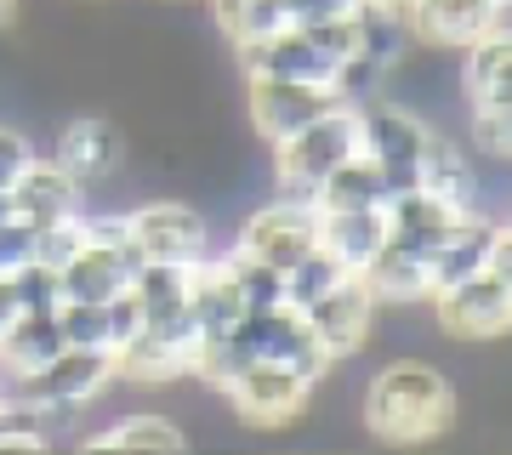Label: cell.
I'll use <instances>...</instances> for the list:
<instances>
[{
    "mask_svg": "<svg viewBox=\"0 0 512 455\" xmlns=\"http://www.w3.org/2000/svg\"><path fill=\"white\" fill-rule=\"evenodd\" d=\"M359 416L376 438L387 444H427V438L450 433L456 421V387L433 359H387L376 376H370L365 399H359Z\"/></svg>",
    "mask_w": 512,
    "mask_h": 455,
    "instance_id": "obj_1",
    "label": "cell"
},
{
    "mask_svg": "<svg viewBox=\"0 0 512 455\" xmlns=\"http://www.w3.org/2000/svg\"><path fill=\"white\" fill-rule=\"evenodd\" d=\"M348 154H359V109L353 103H330L319 120H308L296 137H285L274 148V188L296 194V200H313L319 182Z\"/></svg>",
    "mask_w": 512,
    "mask_h": 455,
    "instance_id": "obj_2",
    "label": "cell"
},
{
    "mask_svg": "<svg viewBox=\"0 0 512 455\" xmlns=\"http://www.w3.org/2000/svg\"><path fill=\"white\" fill-rule=\"evenodd\" d=\"M114 382H120V376H114V353L63 342L52 359L35 370V376H23V382H18L12 404H29L40 421H46V416H74V410H86L92 399H103Z\"/></svg>",
    "mask_w": 512,
    "mask_h": 455,
    "instance_id": "obj_3",
    "label": "cell"
},
{
    "mask_svg": "<svg viewBox=\"0 0 512 455\" xmlns=\"http://www.w3.org/2000/svg\"><path fill=\"white\" fill-rule=\"evenodd\" d=\"M217 393L251 427H291V421L308 416V404H313V382L296 376L291 364H279V359H245Z\"/></svg>",
    "mask_w": 512,
    "mask_h": 455,
    "instance_id": "obj_4",
    "label": "cell"
},
{
    "mask_svg": "<svg viewBox=\"0 0 512 455\" xmlns=\"http://www.w3.org/2000/svg\"><path fill=\"white\" fill-rule=\"evenodd\" d=\"M234 342L245 359H279V364H291L296 376H308L313 393H319V382L330 376V353L319 347V336H313L308 325V313L291 308V302H274V308H256L239 319L234 330Z\"/></svg>",
    "mask_w": 512,
    "mask_h": 455,
    "instance_id": "obj_5",
    "label": "cell"
},
{
    "mask_svg": "<svg viewBox=\"0 0 512 455\" xmlns=\"http://www.w3.org/2000/svg\"><path fill=\"white\" fill-rule=\"evenodd\" d=\"M433 313H439V330L450 342H495V336H507L512 325V268H478L456 285H444V291L427 296Z\"/></svg>",
    "mask_w": 512,
    "mask_h": 455,
    "instance_id": "obj_6",
    "label": "cell"
},
{
    "mask_svg": "<svg viewBox=\"0 0 512 455\" xmlns=\"http://www.w3.org/2000/svg\"><path fill=\"white\" fill-rule=\"evenodd\" d=\"M427 137H433V126H427L416 109H404V103L376 97V103L359 109V148L382 165L387 200L421 182V148H427Z\"/></svg>",
    "mask_w": 512,
    "mask_h": 455,
    "instance_id": "obj_7",
    "label": "cell"
},
{
    "mask_svg": "<svg viewBox=\"0 0 512 455\" xmlns=\"http://www.w3.org/2000/svg\"><path fill=\"white\" fill-rule=\"evenodd\" d=\"M313 245H319V205L296 200V194H279L262 211H251L245 228H239V239H234L239 256H256V262H268L279 273L296 268Z\"/></svg>",
    "mask_w": 512,
    "mask_h": 455,
    "instance_id": "obj_8",
    "label": "cell"
},
{
    "mask_svg": "<svg viewBox=\"0 0 512 455\" xmlns=\"http://www.w3.org/2000/svg\"><path fill=\"white\" fill-rule=\"evenodd\" d=\"M416 52L456 57L490 29H507V0H404Z\"/></svg>",
    "mask_w": 512,
    "mask_h": 455,
    "instance_id": "obj_9",
    "label": "cell"
},
{
    "mask_svg": "<svg viewBox=\"0 0 512 455\" xmlns=\"http://www.w3.org/2000/svg\"><path fill=\"white\" fill-rule=\"evenodd\" d=\"M336 97L330 86H308V80H274V74H245V109H251V131L268 148H279L285 137L319 120Z\"/></svg>",
    "mask_w": 512,
    "mask_h": 455,
    "instance_id": "obj_10",
    "label": "cell"
},
{
    "mask_svg": "<svg viewBox=\"0 0 512 455\" xmlns=\"http://www.w3.org/2000/svg\"><path fill=\"white\" fill-rule=\"evenodd\" d=\"M126 234L148 262H200L211 251V228L188 200H148L126 211Z\"/></svg>",
    "mask_w": 512,
    "mask_h": 455,
    "instance_id": "obj_11",
    "label": "cell"
},
{
    "mask_svg": "<svg viewBox=\"0 0 512 455\" xmlns=\"http://www.w3.org/2000/svg\"><path fill=\"white\" fill-rule=\"evenodd\" d=\"M376 308H382V302L370 296L365 279H359V273H342V279L302 313H308L313 336H319V347H325L330 359H353V353L370 342V330H376Z\"/></svg>",
    "mask_w": 512,
    "mask_h": 455,
    "instance_id": "obj_12",
    "label": "cell"
},
{
    "mask_svg": "<svg viewBox=\"0 0 512 455\" xmlns=\"http://www.w3.org/2000/svg\"><path fill=\"white\" fill-rule=\"evenodd\" d=\"M137 262L143 256L131 239H80V251L57 268V291L63 302H114L120 291H131Z\"/></svg>",
    "mask_w": 512,
    "mask_h": 455,
    "instance_id": "obj_13",
    "label": "cell"
},
{
    "mask_svg": "<svg viewBox=\"0 0 512 455\" xmlns=\"http://www.w3.org/2000/svg\"><path fill=\"white\" fill-rule=\"evenodd\" d=\"M52 160L63 165L80 188L109 182L114 171L126 165V131L114 126L109 114H80V120H69V126L57 131Z\"/></svg>",
    "mask_w": 512,
    "mask_h": 455,
    "instance_id": "obj_14",
    "label": "cell"
},
{
    "mask_svg": "<svg viewBox=\"0 0 512 455\" xmlns=\"http://www.w3.org/2000/svg\"><path fill=\"white\" fill-rule=\"evenodd\" d=\"M234 63L245 74H274V80H308V86H330L336 80V63H330L319 46L308 40V29H274V35L251 40V46H234Z\"/></svg>",
    "mask_w": 512,
    "mask_h": 455,
    "instance_id": "obj_15",
    "label": "cell"
},
{
    "mask_svg": "<svg viewBox=\"0 0 512 455\" xmlns=\"http://www.w3.org/2000/svg\"><path fill=\"white\" fill-rule=\"evenodd\" d=\"M188 308L200 319V336L217 342V336H234L239 319H245V291H239L234 256L205 251L194 268H188Z\"/></svg>",
    "mask_w": 512,
    "mask_h": 455,
    "instance_id": "obj_16",
    "label": "cell"
},
{
    "mask_svg": "<svg viewBox=\"0 0 512 455\" xmlns=\"http://www.w3.org/2000/svg\"><path fill=\"white\" fill-rule=\"evenodd\" d=\"M12 194V217L29 222V228H52L63 217H80L86 211V194H80V182L63 171L57 160H29L23 165V177L6 188Z\"/></svg>",
    "mask_w": 512,
    "mask_h": 455,
    "instance_id": "obj_17",
    "label": "cell"
},
{
    "mask_svg": "<svg viewBox=\"0 0 512 455\" xmlns=\"http://www.w3.org/2000/svg\"><path fill=\"white\" fill-rule=\"evenodd\" d=\"M382 211H387V245H399V251H410V256H433L439 239L467 217V211H456L450 200H439L433 188H421V182L404 188V194H393Z\"/></svg>",
    "mask_w": 512,
    "mask_h": 455,
    "instance_id": "obj_18",
    "label": "cell"
},
{
    "mask_svg": "<svg viewBox=\"0 0 512 455\" xmlns=\"http://www.w3.org/2000/svg\"><path fill=\"white\" fill-rule=\"evenodd\" d=\"M353 23H359V57H370L376 69H399L416 57V35H410V12L404 0H359L353 6Z\"/></svg>",
    "mask_w": 512,
    "mask_h": 455,
    "instance_id": "obj_19",
    "label": "cell"
},
{
    "mask_svg": "<svg viewBox=\"0 0 512 455\" xmlns=\"http://www.w3.org/2000/svg\"><path fill=\"white\" fill-rule=\"evenodd\" d=\"M461 91L473 97V109H512V35L490 29L461 52Z\"/></svg>",
    "mask_w": 512,
    "mask_h": 455,
    "instance_id": "obj_20",
    "label": "cell"
},
{
    "mask_svg": "<svg viewBox=\"0 0 512 455\" xmlns=\"http://www.w3.org/2000/svg\"><path fill=\"white\" fill-rule=\"evenodd\" d=\"M421 188H433L439 200H450L456 211H478V165H473V148H456L450 131H433L427 148H421Z\"/></svg>",
    "mask_w": 512,
    "mask_h": 455,
    "instance_id": "obj_21",
    "label": "cell"
},
{
    "mask_svg": "<svg viewBox=\"0 0 512 455\" xmlns=\"http://www.w3.org/2000/svg\"><path fill=\"white\" fill-rule=\"evenodd\" d=\"M80 450H126V455H183L188 450V433L177 416L165 410H137V416H120L114 427L92 433Z\"/></svg>",
    "mask_w": 512,
    "mask_h": 455,
    "instance_id": "obj_22",
    "label": "cell"
},
{
    "mask_svg": "<svg viewBox=\"0 0 512 455\" xmlns=\"http://www.w3.org/2000/svg\"><path fill=\"white\" fill-rule=\"evenodd\" d=\"M319 245L348 273H359L387 245V211L382 205H370V211H319Z\"/></svg>",
    "mask_w": 512,
    "mask_h": 455,
    "instance_id": "obj_23",
    "label": "cell"
},
{
    "mask_svg": "<svg viewBox=\"0 0 512 455\" xmlns=\"http://www.w3.org/2000/svg\"><path fill=\"white\" fill-rule=\"evenodd\" d=\"M359 279H365L370 296L387 302V308H410V302H427V296H433L427 256H410V251H399V245H382V251L359 268Z\"/></svg>",
    "mask_w": 512,
    "mask_h": 455,
    "instance_id": "obj_24",
    "label": "cell"
},
{
    "mask_svg": "<svg viewBox=\"0 0 512 455\" xmlns=\"http://www.w3.org/2000/svg\"><path fill=\"white\" fill-rule=\"evenodd\" d=\"M313 205H319V211H370V205H387L382 165L370 160L365 148H359V154H348V160H342L325 182H319Z\"/></svg>",
    "mask_w": 512,
    "mask_h": 455,
    "instance_id": "obj_25",
    "label": "cell"
},
{
    "mask_svg": "<svg viewBox=\"0 0 512 455\" xmlns=\"http://www.w3.org/2000/svg\"><path fill=\"white\" fill-rule=\"evenodd\" d=\"M211 12H217L228 52H234V46H251V40L285 29L291 23V0H211Z\"/></svg>",
    "mask_w": 512,
    "mask_h": 455,
    "instance_id": "obj_26",
    "label": "cell"
},
{
    "mask_svg": "<svg viewBox=\"0 0 512 455\" xmlns=\"http://www.w3.org/2000/svg\"><path fill=\"white\" fill-rule=\"evenodd\" d=\"M342 273H348V268H342L325 245H313L296 268H285V302H291V308H313V302H319V296L342 279Z\"/></svg>",
    "mask_w": 512,
    "mask_h": 455,
    "instance_id": "obj_27",
    "label": "cell"
},
{
    "mask_svg": "<svg viewBox=\"0 0 512 455\" xmlns=\"http://www.w3.org/2000/svg\"><path fill=\"white\" fill-rule=\"evenodd\" d=\"M57 330H63L69 347H103V353H114L109 302H57Z\"/></svg>",
    "mask_w": 512,
    "mask_h": 455,
    "instance_id": "obj_28",
    "label": "cell"
},
{
    "mask_svg": "<svg viewBox=\"0 0 512 455\" xmlns=\"http://www.w3.org/2000/svg\"><path fill=\"white\" fill-rule=\"evenodd\" d=\"M228 256H234L239 291H245V313L285 302V273H279V268H268V262H256V256H239V251H228Z\"/></svg>",
    "mask_w": 512,
    "mask_h": 455,
    "instance_id": "obj_29",
    "label": "cell"
},
{
    "mask_svg": "<svg viewBox=\"0 0 512 455\" xmlns=\"http://www.w3.org/2000/svg\"><path fill=\"white\" fill-rule=\"evenodd\" d=\"M12 291H18V308L23 313H57V302H63V291H57V268H46V262H23V268H12Z\"/></svg>",
    "mask_w": 512,
    "mask_h": 455,
    "instance_id": "obj_30",
    "label": "cell"
},
{
    "mask_svg": "<svg viewBox=\"0 0 512 455\" xmlns=\"http://www.w3.org/2000/svg\"><path fill=\"white\" fill-rule=\"evenodd\" d=\"M80 217H63L52 222V228H35V262H46V268H63L74 251H80Z\"/></svg>",
    "mask_w": 512,
    "mask_h": 455,
    "instance_id": "obj_31",
    "label": "cell"
},
{
    "mask_svg": "<svg viewBox=\"0 0 512 455\" xmlns=\"http://www.w3.org/2000/svg\"><path fill=\"white\" fill-rule=\"evenodd\" d=\"M473 148L484 154V160H501V165H507V154H512L507 109H473Z\"/></svg>",
    "mask_w": 512,
    "mask_h": 455,
    "instance_id": "obj_32",
    "label": "cell"
},
{
    "mask_svg": "<svg viewBox=\"0 0 512 455\" xmlns=\"http://www.w3.org/2000/svg\"><path fill=\"white\" fill-rule=\"evenodd\" d=\"M35 154H40V148L29 143L18 126H0V188H12V182L23 177V165L35 160Z\"/></svg>",
    "mask_w": 512,
    "mask_h": 455,
    "instance_id": "obj_33",
    "label": "cell"
},
{
    "mask_svg": "<svg viewBox=\"0 0 512 455\" xmlns=\"http://www.w3.org/2000/svg\"><path fill=\"white\" fill-rule=\"evenodd\" d=\"M29 256H35V228L18 222V217H6V222H0V273L23 268Z\"/></svg>",
    "mask_w": 512,
    "mask_h": 455,
    "instance_id": "obj_34",
    "label": "cell"
},
{
    "mask_svg": "<svg viewBox=\"0 0 512 455\" xmlns=\"http://www.w3.org/2000/svg\"><path fill=\"white\" fill-rule=\"evenodd\" d=\"M359 0H291V23H330V18H348Z\"/></svg>",
    "mask_w": 512,
    "mask_h": 455,
    "instance_id": "obj_35",
    "label": "cell"
},
{
    "mask_svg": "<svg viewBox=\"0 0 512 455\" xmlns=\"http://www.w3.org/2000/svg\"><path fill=\"white\" fill-rule=\"evenodd\" d=\"M18 291H12V273H0V336H6V330L18 325Z\"/></svg>",
    "mask_w": 512,
    "mask_h": 455,
    "instance_id": "obj_36",
    "label": "cell"
},
{
    "mask_svg": "<svg viewBox=\"0 0 512 455\" xmlns=\"http://www.w3.org/2000/svg\"><path fill=\"white\" fill-rule=\"evenodd\" d=\"M18 23V0H0V29H12Z\"/></svg>",
    "mask_w": 512,
    "mask_h": 455,
    "instance_id": "obj_37",
    "label": "cell"
},
{
    "mask_svg": "<svg viewBox=\"0 0 512 455\" xmlns=\"http://www.w3.org/2000/svg\"><path fill=\"white\" fill-rule=\"evenodd\" d=\"M12 217V194H6V188H0V222Z\"/></svg>",
    "mask_w": 512,
    "mask_h": 455,
    "instance_id": "obj_38",
    "label": "cell"
},
{
    "mask_svg": "<svg viewBox=\"0 0 512 455\" xmlns=\"http://www.w3.org/2000/svg\"><path fill=\"white\" fill-rule=\"evenodd\" d=\"M12 410H18V404H12V399H0V427H6V421H12Z\"/></svg>",
    "mask_w": 512,
    "mask_h": 455,
    "instance_id": "obj_39",
    "label": "cell"
}]
</instances>
